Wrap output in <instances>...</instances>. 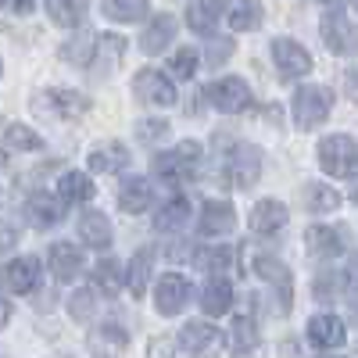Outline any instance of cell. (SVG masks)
I'll list each match as a JSON object with an SVG mask.
<instances>
[{
  "label": "cell",
  "instance_id": "b9f144b4",
  "mask_svg": "<svg viewBox=\"0 0 358 358\" xmlns=\"http://www.w3.org/2000/svg\"><path fill=\"white\" fill-rule=\"evenodd\" d=\"M176 155L183 158V162H190V165H197V158H201V143L197 140H183L176 147Z\"/></svg>",
  "mask_w": 358,
  "mask_h": 358
},
{
  "label": "cell",
  "instance_id": "7dc6e473",
  "mask_svg": "<svg viewBox=\"0 0 358 358\" xmlns=\"http://www.w3.org/2000/svg\"><path fill=\"white\" fill-rule=\"evenodd\" d=\"M0 76H4V62H0Z\"/></svg>",
  "mask_w": 358,
  "mask_h": 358
},
{
  "label": "cell",
  "instance_id": "4316f807",
  "mask_svg": "<svg viewBox=\"0 0 358 358\" xmlns=\"http://www.w3.org/2000/svg\"><path fill=\"white\" fill-rule=\"evenodd\" d=\"M79 236L86 248H108L111 244V222L101 212H83L79 215Z\"/></svg>",
  "mask_w": 358,
  "mask_h": 358
},
{
  "label": "cell",
  "instance_id": "ba28073f",
  "mask_svg": "<svg viewBox=\"0 0 358 358\" xmlns=\"http://www.w3.org/2000/svg\"><path fill=\"white\" fill-rule=\"evenodd\" d=\"M190 294H194V287H190L187 276L169 273V276H162L158 287H155V305H158L162 315H179V312L190 305Z\"/></svg>",
  "mask_w": 358,
  "mask_h": 358
},
{
  "label": "cell",
  "instance_id": "f35d334b",
  "mask_svg": "<svg viewBox=\"0 0 358 358\" xmlns=\"http://www.w3.org/2000/svg\"><path fill=\"white\" fill-rule=\"evenodd\" d=\"M169 69H172L176 79H194V72H197V50H194V47L176 50L172 62H169Z\"/></svg>",
  "mask_w": 358,
  "mask_h": 358
},
{
  "label": "cell",
  "instance_id": "ffe728a7",
  "mask_svg": "<svg viewBox=\"0 0 358 358\" xmlns=\"http://www.w3.org/2000/svg\"><path fill=\"white\" fill-rule=\"evenodd\" d=\"M126 165H129V151H126V143H118V140L97 143L94 151H90V172H97V176L122 172Z\"/></svg>",
  "mask_w": 358,
  "mask_h": 358
},
{
  "label": "cell",
  "instance_id": "d4e9b609",
  "mask_svg": "<svg viewBox=\"0 0 358 358\" xmlns=\"http://www.w3.org/2000/svg\"><path fill=\"white\" fill-rule=\"evenodd\" d=\"M101 11H104V18H111L118 25H133V22L151 18V4L147 0H104Z\"/></svg>",
  "mask_w": 358,
  "mask_h": 358
},
{
  "label": "cell",
  "instance_id": "4fadbf2b",
  "mask_svg": "<svg viewBox=\"0 0 358 358\" xmlns=\"http://www.w3.org/2000/svg\"><path fill=\"white\" fill-rule=\"evenodd\" d=\"M229 305H233V283L226 280V273H212L208 283L201 287V308H204V315L219 319V315L229 312Z\"/></svg>",
  "mask_w": 358,
  "mask_h": 358
},
{
  "label": "cell",
  "instance_id": "7bdbcfd3",
  "mask_svg": "<svg viewBox=\"0 0 358 358\" xmlns=\"http://www.w3.org/2000/svg\"><path fill=\"white\" fill-rule=\"evenodd\" d=\"M229 50H233V43H229V40H215V50L208 47V65H219V62H226Z\"/></svg>",
  "mask_w": 358,
  "mask_h": 358
},
{
  "label": "cell",
  "instance_id": "8fae6325",
  "mask_svg": "<svg viewBox=\"0 0 358 358\" xmlns=\"http://www.w3.org/2000/svg\"><path fill=\"white\" fill-rule=\"evenodd\" d=\"M308 341H312V348H319V351H334V348H341V344L348 341L344 319L334 315V312H319V315H312V319H308Z\"/></svg>",
  "mask_w": 358,
  "mask_h": 358
},
{
  "label": "cell",
  "instance_id": "44dd1931",
  "mask_svg": "<svg viewBox=\"0 0 358 358\" xmlns=\"http://www.w3.org/2000/svg\"><path fill=\"white\" fill-rule=\"evenodd\" d=\"M222 18V0H190L187 4V25L201 36H212Z\"/></svg>",
  "mask_w": 358,
  "mask_h": 358
},
{
  "label": "cell",
  "instance_id": "7c38bea8",
  "mask_svg": "<svg viewBox=\"0 0 358 358\" xmlns=\"http://www.w3.org/2000/svg\"><path fill=\"white\" fill-rule=\"evenodd\" d=\"M65 197L62 194H33L29 197V204H25V219L33 222L36 229H50V226H57L62 222V215H65Z\"/></svg>",
  "mask_w": 358,
  "mask_h": 358
},
{
  "label": "cell",
  "instance_id": "5bb4252c",
  "mask_svg": "<svg viewBox=\"0 0 358 358\" xmlns=\"http://www.w3.org/2000/svg\"><path fill=\"white\" fill-rule=\"evenodd\" d=\"M248 222H251V229H255V233H262V236L280 233V229L287 226V204H283V201H276V197H265V201H258V204L251 208Z\"/></svg>",
  "mask_w": 358,
  "mask_h": 358
},
{
  "label": "cell",
  "instance_id": "83f0119b",
  "mask_svg": "<svg viewBox=\"0 0 358 358\" xmlns=\"http://www.w3.org/2000/svg\"><path fill=\"white\" fill-rule=\"evenodd\" d=\"M151 268H155V251L143 248L129 258V268H126V283L133 290V297H143L147 294V283H151Z\"/></svg>",
  "mask_w": 358,
  "mask_h": 358
},
{
  "label": "cell",
  "instance_id": "603a6c76",
  "mask_svg": "<svg viewBox=\"0 0 358 358\" xmlns=\"http://www.w3.org/2000/svg\"><path fill=\"white\" fill-rule=\"evenodd\" d=\"M43 104H47L54 115H62V118H83V115L90 111V101H86L83 94H76V90H47Z\"/></svg>",
  "mask_w": 358,
  "mask_h": 358
},
{
  "label": "cell",
  "instance_id": "ab89813d",
  "mask_svg": "<svg viewBox=\"0 0 358 358\" xmlns=\"http://www.w3.org/2000/svg\"><path fill=\"white\" fill-rule=\"evenodd\" d=\"M136 133H140V140H143V143H155V140H162V136L169 133V122H165V118H155V122L147 118V122H140V126H136Z\"/></svg>",
  "mask_w": 358,
  "mask_h": 358
},
{
  "label": "cell",
  "instance_id": "52a82bcc",
  "mask_svg": "<svg viewBox=\"0 0 358 358\" xmlns=\"http://www.w3.org/2000/svg\"><path fill=\"white\" fill-rule=\"evenodd\" d=\"M273 65L280 72V79H301L312 72V54L297 43V40H273Z\"/></svg>",
  "mask_w": 358,
  "mask_h": 358
},
{
  "label": "cell",
  "instance_id": "74e56055",
  "mask_svg": "<svg viewBox=\"0 0 358 358\" xmlns=\"http://www.w3.org/2000/svg\"><path fill=\"white\" fill-rule=\"evenodd\" d=\"M4 143L11 147V151H40V147H43V136L33 133L29 126H22V122H15V126L4 129Z\"/></svg>",
  "mask_w": 358,
  "mask_h": 358
},
{
  "label": "cell",
  "instance_id": "d6a6232c",
  "mask_svg": "<svg viewBox=\"0 0 358 358\" xmlns=\"http://www.w3.org/2000/svg\"><path fill=\"white\" fill-rule=\"evenodd\" d=\"M151 169H155L158 179H165V183H172V187H176V183H183V179L194 172V165L183 162L176 151H172V155H158V158L151 162Z\"/></svg>",
  "mask_w": 358,
  "mask_h": 358
},
{
  "label": "cell",
  "instance_id": "9c48e42d",
  "mask_svg": "<svg viewBox=\"0 0 358 358\" xmlns=\"http://www.w3.org/2000/svg\"><path fill=\"white\" fill-rule=\"evenodd\" d=\"M176 344L187 355H215L222 351V330H215L212 322H187L176 334Z\"/></svg>",
  "mask_w": 358,
  "mask_h": 358
},
{
  "label": "cell",
  "instance_id": "cb8c5ba5",
  "mask_svg": "<svg viewBox=\"0 0 358 358\" xmlns=\"http://www.w3.org/2000/svg\"><path fill=\"white\" fill-rule=\"evenodd\" d=\"M101 36H94V33H76L65 47H62V57L69 65H79V69H86V65H94L97 62V54H101Z\"/></svg>",
  "mask_w": 358,
  "mask_h": 358
},
{
  "label": "cell",
  "instance_id": "c3c4849f",
  "mask_svg": "<svg viewBox=\"0 0 358 358\" xmlns=\"http://www.w3.org/2000/svg\"><path fill=\"white\" fill-rule=\"evenodd\" d=\"M355 8H358V0H355Z\"/></svg>",
  "mask_w": 358,
  "mask_h": 358
},
{
  "label": "cell",
  "instance_id": "f6af8a7d",
  "mask_svg": "<svg viewBox=\"0 0 358 358\" xmlns=\"http://www.w3.org/2000/svg\"><path fill=\"white\" fill-rule=\"evenodd\" d=\"M8 322H11V305L4 301V297H0V330H4Z\"/></svg>",
  "mask_w": 358,
  "mask_h": 358
},
{
  "label": "cell",
  "instance_id": "484cf974",
  "mask_svg": "<svg viewBox=\"0 0 358 358\" xmlns=\"http://www.w3.org/2000/svg\"><path fill=\"white\" fill-rule=\"evenodd\" d=\"M43 8H47L50 22H54V25H62V29H76V25H83V18H86V11H90L86 0H43Z\"/></svg>",
  "mask_w": 358,
  "mask_h": 358
},
{
  "label": "cell",
  "instance_id": "277c9868",
  "mask_svg": "<svg viewBox=\"0 0 358 358\" xmlns=\"http://www.w3.org/2000/svg\"><path fill=\"white\" fill-rule=\"evenodd\" d=\"M222 165H226L229 183L248 190V187L258 183V176H262V151L251 147V143H233V151H229V158Z\"/></svg>",
  "mask_w": 358,
  "mask_h": 358
},
{
  "label": "cell",
  "instance_id": "6da1fadb",
  "mask_svg": "<svg viewBox=\"0 0 358 358\" xmlns=\"http://www.w3.org/2000/svg\"><path fill=\"white\" fill-rule=\"evenodd\" d=\"M290 111H294V126L305 129V133H312V129H319L326 118H330V111H334V90L315 86V83L297 86Z\"/></svg>",
  "mask_w": 358,
  "mask_h": 358
},
{
  "label": "cell",
  "instance_id": "ee69618b",
  "mask_svg": "<svg viewBox=\"0 0 358 358\" xmlns=\"http://www.w3.org/2000/svg\"><path fill=\"white\" fill-rule=\"evenodd\" d=\"M18 241V233H15V226H0V255H4L11 244Z\"/></svg>",
  "mask_w": 358,
  "mask_h": 358
},
{
  "label": "cell",
  "instance_id": "4dcf8cb0",
  "mask_svg": "<svg viewBox=\"0 0 358 358\" xmlns=\"http://www.w3.org/2000/svg\"><path fill=\"white\" fill-rule=\"evenodd\" d=\"M305 208L312 215H326V212H337L341 208V194L326 183H305Z\"/></svg>",
  "mask_w": 358,
  "mask_h": 358
},
{
  "label": "cell",
  "instance_id": "1f68e13d",
  "mask_svg": "<svg viewBox=\"0 0 358 358\" xmlns=\"http://www.w3.org/2000/svg\"><path fill=\"white\" fill-rule=\"evenodd\" d=\"M187 219H190V201H187V197H172V201L162 208V212L155 215V229L176 233V229L187 226Z\"/></svg>",
  "mask_w": 358,
  "mask_h": 358
},
{
  "label": "cell",
  "instance_id": "836d02e7",
  "mask_svg": "<svg viewBox=\"0 0 358 358\" xmlns=\"http://www.w3.org/2000/svg\"><path fill=\"white\" fill-rule=\"evenodd\" d=\"M262 25V8L255 0H236L229 8V29L233 33H251V29Z\"/></svg>",
  "mask_w": 358,
  "mask_h": 358
},
{
  "label": "cell",
  "instance_id": "8d00e7d4",
  "mask_svg": "<svg viewBox=\"0 0 358 358\" xmlns=\"http://www.w3.org/2000/svg\"><path fill=\"white\" fill-rule=\"evenodd\" d=\"M255 348H258V326H255V315L248 312V315H241L233 322V351L248 355Z\"/></svg>",
  "mask_w": 358,
  "mask_h": 358
},
{
  "label": "cell",
  "instance_id": "2e32d148",
  "mask_svg": "<svg viewBox=\"0 0 358 358\" xmlns=\"http://www.w3.org/2000/svg\"><path fill=\"white\" fill-rule=\"evenodd\" d=\"M176 29H179V25H176L172 15H165V11L155 15L151 22L143 25V33H140V50H143V54H162V50L176 40Z\"/></svg>",
  "mask_w": 358,
  "mask_h": 358
},
{
  "label": "cell",
  "instance_id": "d6986e66",
  "mask_svg": "<svg viewBox=\"0 0 358 358\" xmlns=\"http://www.w3.org/2000/svg\"><path fill=\"white\" fill-rule=\"evenodd\" d=\"M83 265H86V255H83V248H76V244H69V241H62V244H54L50 248V273L57 276V280H76L79 273H83Z\"/></svg>",
  "mask_w": 358,
  "mask_h": 358
},
{
  "label": "cell",
  "instance_id": "60d3db41",
  "mask_svg": "<svg viewBox=\"0 0 358 358\" xmlns=\"http://www.w3.org/2000/svg\"><path fill=\"white\" fill-rule=\"evenodd\" d=\"M0 8H4L8 15H33L36 0H0Z\"/></svg>",
  "mask_w": 358,
  "mask_h": 358
},
{
  "label": "cell",
  "instance_id": "f1b7e54d",
  "mask_svg": "<svg viewBox=\"0 0 358 358\" xmlns=\"http://www.w3.org/2000/svg\"><path fill=\"white\" fill-rule=\"evenodd\" d=\"M57 194H62L69 204H86V201H94L97 187L86 172H65L62 179H57Z\"/></svg>",
  "mask_w": 358,
  "mask_h": 358
},
{
  "label": "cell",
  "instance_id": "8992f818",
  "mask_svg": "<svg viewBox=\"0 0 358 358\" xmlns=\"http://www.w3.org/2000/svg\"><path fill=\"white\" fill-rule=\"evenodd\" d=\"M319 33H322L326 47H330L334 54H355V50H358V29H355V22H351L341 8H334V11L322 15Z\"/></svg>",
  "mask_w": 358,
  "mask_h": 358
},
{
  "label": "cell",
  "instance_id": "bcb514c9",
  "mask_svg": "<svg viewBox=\"0 0 358 358\" xmlns=\"http://www.w3.org/2000/svg\"><path fill=\"white\" fill-rule=\"evenodd\" d=\"M319 4H337V0H319Z\"/></svg>",
  "mask_w": 358,
  "mask_h": 358
},
{
  "label": "cell",
  "instance_id": "e0dca14e",
  "mask_svg": "<svg viewBox=\"0 0 358 358\" xmlns=\"http://www.w3.org/2000/svg\"><path fill=\"white\" fill-rule=\"evenodd\" d=\"M255 273L265 283H276V290H280V312H287L290 308V268L280 258H273V255H258L255 258Z\"/></svg>",
  "mask_w": 358,
  "mask_h": 358
},
{
  "label": "cell",
  "instance_id": "e575fe53",
  "mask_svg": "<svg viewBox=\"0 0 358 358\" xmlns=\"http://www.w3.org/2000/svg\"><path fill=\"white\" fill-rule=\"evenodd\" d=\"M197 265L204 268V273H229V268L236 265V251L219 244V248H204L197 255Z\"/></svg>",
  "mask_w": 358,
  "mask_h": 358
},
{
  "label": "cell",
  "instance_id": "7402d4cb",
  "mask_svg": "<svg viewBox=\"0 0 358 358\" xmlns=\"http://www.w3.org/2000/svg\"><path fill=\"white\" fill-rule=\"evenodd\" d=\"M305 248L312 258H337L344 251V241L334 226H308L305 233Z\"/></svg>",
  "mask_w": 358,
  "mask_h": 358
},
{
  "label": "cell",
  "instance_id": "f546056e",
  "mask_svg": "<svg viewBox=\"0 0 358 358\" xmlns=\"http://www.w3.org/2000/svg\"><path fill=\"white\" fill-rule=\"evenodd\" d=\"M94 287L101 290V294H118L126 287V268H122V262H115V258H104V262H97V268H94Z\"/></svg>",
  "mask_w": 358,
  "mask_h": 358
},
{
  "label": "cell",
  "instance_id": "3957f363",
  "mask_svg": "<svg viewBox=\"0 0 358 358\" xmlns=\"http://www.w3.org/2000/svg\"><path fill=\"white\" fill-rule=\"evenodd\" d=\"M204 97L212 101V108H219L222 115H241L251 108V86L241 76H222L204 90Z\"/></svg>",
  "mask_w": 358,
  "mask_h": 358
},
{
  "label": "cell",
  "instance_id": "7a4b0ae2",
  "mask_svg": "<svg viewBox=\"0 0 358 358\" xmlns=\"http://www.w3.org/2000/svg\"><path fill=\"white\" fill-rule=\"evenodd\" d=\"M319 165L334 179H351L358 176V143L344 133H334L319 143Z\"/></svg>",
  "mask_w": 358,
  "mask_h": 358
},
{
  "label": "cell",
  "instance_id": "5b68a950",
  "mask_svg": "<svg viewBox=\"0 0 358 358\" xmlns=\"http://www.w3.org/2000/svg\"><path fill=\"white\" fill-rule=\"evenodd\" d=\"M133 94H136L140 104H155V108H172L176 104V86L158 69H140L133 76Z\"/></svg>",
  "mask_w": 358,
  "mask_h": 358
},
{
  "label": "cell",
  "instance_id": "30bf717a",
  "mask_svg": "<svg viewBox=\"0 0 358 358\" xmlns=\"http://www.w3.org/2000/svg\"><path fill=\"white\" fill-rule=\"evenodd\" d=\"M40 283V258H11L0 268V287L8 294H33Z\"/></svg>",
  "mask_w": 358,
  "mask_h": 358
},
{
  "label": "cell",
  "instance_id": "9a60e30c",
  "mask_svg": "<svg viewBox=\"0 0 358 358\" xmlns=\"http://www.w3.org/2000/svg\"><path fill=\"white\" fill-rule=\"evenodd\" d=\"M236 226V212H233V204L229 201H204L201 204V222L197 229L204 236H222Z\"/></svg>",
  "mask_w": 358,
  "mask_h": 358
},
{
  "label": "cell",
  "instance_id": "d590c367",
  "mask_svg": "<svg viewBox=\"0 0 358 358\" xmlns=\"http://www.w3.org/2000/svg\"><path fill=\"white\" fill-rule=\"evenodd\" d=\"M69 315L76 322H94L97 319V287L94 290H76L69 297Z\"/></svg>",
  "mask_w": 358,
  "mask_h": 358
},
{
  "label": "cell",
  "instance_id": "ac0fdd59",
  "mask_svg": "<svg viewBox=\"0 0 358 358\" xmlns=\"http://www.w3.org/2000/svg\"><path fill=\"white\" fill-rule=\"evenodd\" d=\"M151 201H155V190L143 176H129L126 183L118 187V208L129 215H143L147 208H151Z\"/></svg>",
  "mask_w": 358,
  "mask_h": 358
}]
</instances>
